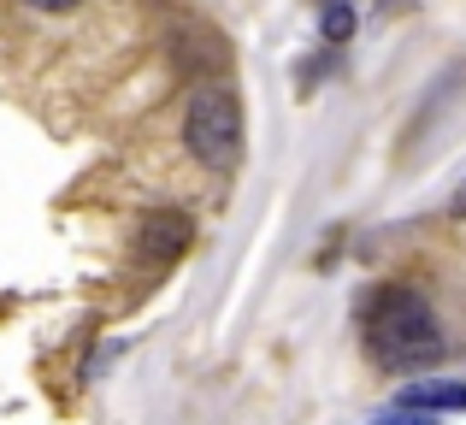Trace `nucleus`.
Listing matches in <instances>:
<instances>
[{
	"mask_svg": "<svg viewBox=\"0 0 466 425\" xmlns=\"http://www.w3.org/2000/svg\"><path fill=\"white\" fill-rule=\"evenodd\" d=\"M396 408H413V414H461L466 379H413V384H401Z\"/></svg>",
	"mask_w": 466,
	"mask_h": 425,
	"instance_id": "nucleus-3",
	"label": "nucleus"
},
{
	"mask_svg": "<svg viewBox=\"0 0 466 425\" xmlns=\"http://www.w3.org/2000/svg\"><path fill=\"white\" fill-rule=\"evenodd\" d=\"M378 425H437V414H413V408H396V414H384Z\"/></svg>",
	"mask_w": 466,
	"mask_h": 425,
	"instance_id": "nucleus-6",
	"label": "nucleus"
},
{
	"mask_svg": "<svg viewBox=\"0 0 466 425\" xmlns=\"http://www.w3.org/2000/svg\"><path fill=\"white\" fill-rule=\"evenodd\" d=\"M183 148L207 166V172H230L242 160V106L230 89L207 83L189 95V113H183Z\"/></svg>",
	"mask_w": 466,
	"mask_h": 425,
	"instance_id": "nucleus-2",
	"label": "nucleus"
},
{
	"mask_svg": "<svg viewBox=\"0 0 466 425\" xmlns=\"http://www.w3.org/2000/svg\"><path fill=\"white\" fill-rule=\"evenodd\" d=\"M24 6H35V12H71V6H83V0H24Z\"/></svg>",
	"mask_w": 466,
	"mask_h": 425,
	"instance_id": "nucleus-7",
	"label": "nucleus"
},
{
	"mask_svg": "<svg viewBox=\"0 0 466 425\" xmlns=\"http://www.w3.org/2000/svg\"><path fill=\"white\" fill-rule=\"evenodd\" d=\"M455 213H461V218H466V184H461V196H455Z\"/></svg>",
	"mask_w": 466,
	"mask_h": 425,
	"instance_id": "nucleus-8",
	"label": "nucleus"
},
{
	"mask_svg": "<svg viewBox=\"0 0 466 425\" xmlns=\"http://www.w3.org/2000/svg\"><path fill=\"white\" fill-rule=\"evenodd\" d=\"M366 349L378 367L420 372L431 360H443V325H437L431 301L408 284H384L366 301Z\"/></svg>",
	"mask_w": 466,
	"mask_h": 425,
	"instance_id": "nucleus-1",
	"label": "nucleus"
},
{
	"mask_svg": "<svg viewBox=\"0 0 466 425\" xmlns=\"http://www.w3.org/2000/svg\"><path fill=\"white\" fill-rule=\"evenodd\" d=\"M354 30H360V12L349 6V0H325V12H319V35H325L330 47L354 42Z\"/></svg>",
	"mask_w": 466,
	"mask_h": 425,
	"instance_id": "nucleus-5",
	"label": "nucleus"
},
{
	"mask_svg": "<svg viewBox=\"0 0 466 425\" xmlns=\"http://www.w3.org/2000/svg\"><path fill=\"white\" fill-rule=\"evenodd\" d=\"M189 248V218L183 213H154L148 225H142V260H171V254Z\"/></svg>",
	"mask_w": 466,
	"mask_h": 425,
	"instance_id": "nucleus-4",
	"label": "nucleus"
}]
</instances>
